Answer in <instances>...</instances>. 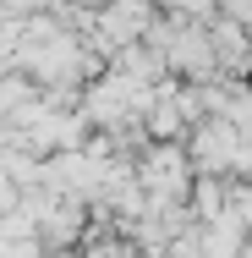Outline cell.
Segmentation results:
<instances>
[{"mask_svg": "<svg viewBox=\"0 0 252 258\" xmlns=\"http://www.w3.org/2000/svg\"><path fill=\"white\" fill-rule=\"evenodd\" d=\"M143 181H148L159 198H181V187H187L181 154H170V149H153V154H148V170H143Z\"/></svg>", "mask_w": 252, "mask_h": 258, "instance_id": "2", "label": "cell"}, {"mask_svg": "<svg viewBox=\"0 0 252 258\" xmlns=\"http://www.w3.org/2000/svg\"><path fill=\"white\" fill-rule=\"evenodd\" d=\"M170 6H181V11H192V17H198V11H214V0H170Z\"/></svg>", "mask_w": 252, "mask_h": 258, "instance_id": "3", "label": "cell"}, {"mask_svg": "<svg viewBox=\"0 0 252 258\" xmlns=\"http://www.w3.org/2000/svg\"><path fill=\"white\" fill-rule=\"evenodd\" d=\"M33 6H44V0H6V11L17 17V11H33Z\"/></svg>", "mask_w": 252, "mask_h": 258, "instance_id": "4", "label": "cell"}, {"mask_svg": "<svg viewBox=\"0 0 252 258\" xmlns=\"http://www.w3.org/2000/svg\"><path fill=\"white\" fill-rule=\"evenodd\" d=\"M99 28H104L110 44L126 50V44H137V39L153 28V6L148 0H110V6L99 11Z\"/></svg>", "mask_w": 252, "mask_h": 258, "instance_id": "1", "label": "cell"}, {"mask_svg": "<svg viewBox=\"0 0 252 258\" xmlns=\"http://www.w3.org/2000/svg\"><path fill=\"white\" fill-rule=\"evenodd\" d=\"M82 6H99V11H104V6H110V0H82Z\"/></svg>", "mask_w": 252, "mask_h": 258, "instance_id": "5", "label": "cell"}]
</instances>
